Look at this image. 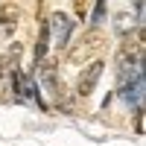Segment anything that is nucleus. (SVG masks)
Wrapping results in <instances>:
<instances>
[{
  "label": "nucleus",
  "instance_id": "obj_1",
  "mask_svg": "<svg viewBox=\"0 0 146 146\" xmlns=\"http://www.w3.org/2000/svg\"><path fill=\"white\" fill-rule=\"evenodd\" d=\"M105 29L102 27H91V29H85L76 41L70 44V50H67V62L70 64H85V62H96L100 58V53L105 50Z\"/></svg>",
  "mask_w": 146,
  "mask_h": 146
},
{
  "label": "nucleus",
  "instance_id": "obj_2",
  "mask_svg": "<svg viewBox=\"0 0 146 146\" xmlns=\"http://www.w3.org/2000/svg\"><path fill=\"white\" fill-rule=\"evenodd\" d=\"M38 82L44 85L47 91H50L53 96H56V102H58V108L64 105V82H58V64H56V56H47V58H41L38 64ZM64 111H70V108L64 105Z\"/></svg>",
  "mask_w": 146,
  "mask_h": 146
},
{
  "label": "nucleus",
  "instance_id": "obj_3",
  "mask_svg": "<svg viewBox=\"0 0 146 146\" xmlns=\"http://www.w3.org/2000/svg\"><path fill=\"white\" fill-rule=\"evenodd\" d=\"M47 32H50L53 44L62 50V47L70 44V35H73V18L67 12H50L47 15Z\"/></svg>",
  "mask_w": 146,
  "mask_h": 146
},
{
  "label": "nucleus",
  "instance_id": "obj_4",
  "mask_svg": "<svg viewBox=\"0 0 146 146\" xmlns=\"http://www.w3.org/2000/svg\"><path fill=\"white\" fill-rule=\"evenodd\" d=\"M120 96L129 102V105H140V100H143V64L137 67V70H131L129 76H123L120 79Z\"/></svg>",
  "mask_w": 146,
  "mask_h": 146
},
{
  "label": "nucleus",
  "instance_id": "obj_5",
  "mask_svg": "<svg viewBox=\"0 0 146 146\" xmlns=\"http://www.w3.org/2000/svg\"><path fill=\"white\" fill-rule=\"evenodd\" d=\"M102 70H105V62H102V58H96V62L85 64V70L79 73V79H76V94L82 96V100L94 94L96 82H100V76H102Z\"/></svg>",
  "mask_w": 146,
  "mask_h": 146
},
{
  "label": "nucleus",
  "instance_id": "obj_6",
  "mask_svg": "<svg viewBox=\"0 0 146 146\" xmlns=\"http://www.w3.org/2000/svg\"><path fill=\"white\" fill-rule=\"evenodd\" d=\"M120 50H123L126 56H131L137 64H143V56H146V35H143V27H131V29L123 35Z\"/></svg>",
  "mask_w": 146,
  "mask_h": 146
},
{
  "label": "nucleus",
  "instance_id": "obj_7",
  "mask_svg": "<svg viewBox=\"0 0 146 146\" xmlns=\"http://www.w3.org/2000/svg\"><path fill=\"white\" fill-rule=\"evenodd\" d=\"M47 53H50V32H47V18L38 15V41H35V64L41 62V58H47Z\"/></svg>",
  "mask_w": 146,
  "mask_h": 146
},
{
  "label": "nucleus",
  "instance_id": "obj_8",
  "mask_svg": "<svg viewBox=\"0 0 146 146\" xmlns=\"http://www.w3.org/2000/svg\"><path fill=\"white\" fill-rule=\"evenodd\" d=\"M18 21H21V9L15 3H6V6H0V27H3L6 32H12L18 27Z\"/></svg>",
  "mask_w": 146,
  "mask_h": 146
},
{
  "label": "nucleus",
  "instance_id": "obj_9",
  "mask_svg": "<svg viewBox=\"0 0 146 146\" xmlns=\"http://www.w3.org/2000/svg\"><path fill=\"white\" fill-rule=\"evenodd\" d=\"M146 131V114H143V105L135 108V135H143Z\"/></svg>",
  "mask_w": 146,
  "mask_h": 146
},
{
  "label": "nucleus",
  "instance_id": "obj_10",
  "mask_svg": "<svg viewBox=\"0 0 146 146\" xmlns=\"http://www.w3.org/2000/svg\"><path fill=\"white\" fill-rule=\"evenodd\" d=\"M73 12H76L79 21H85L88 18V0H73Z\"/></svg>",
  "mask_w": 146,
  "mask_h": 146
},
{
  "label": "nucleus",
  "instance_id": "obj_11",
  "mask_svg": "<svg viewBox=\"0 0 146 146\" xmlns=\"http://www.w3.org/2000/svg\"><path fill=\"white\" fill-rule=\"evenodd\" d=\"M102 18H105V0H96V6H94V27H100Z\"/></svg>",
  "mask_w": 146,
  "mask_h": 146
},
{
  "label": "nucleus",
  "instance_id": "obj_12",
  "mask_svg": "<svg viewBox=\"0 0 146 146\" xmlns=\"http://www.w3.org/2000/svg\"><path fill=\"white\" fill-rule=\"evenodd\" d=\"M114 27H117L120 32H123V35H126V32L131 29V18H129V15H120V18L114 21Z\"/></svg>",
  "mask_w": 146,
  "mask_h": 146
},
{
  "label": "nucleus",
  "instance_id": "obj_13",
  "mask_svg": "<svg viewBox=\"0 0 146 146\" xmlns=\"http://www.w3.org/2000/svg\"><path fill=\"white\" fill-rule=\"evenodd\" d=\"M6 91H9V70L0 67V100L6 96Z\"/></svg>",
  "mask_w": 146,
  "mask_h": 146
}]
</instances>
